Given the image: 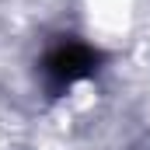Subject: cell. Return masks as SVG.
<instances>
[{"label":"cell","instance_id":"1","mask_svg":"<svg viewBox=\"0 0 150 150\" xmlns=\"http://www.w3.org/2000/svg\"><path fill=\"white\" fill-rule=\"evenodd\" d=\"M91 63H94L91 49H84L77 42H67V45H56L45 56V74H49V80H56V84H70V80L87 74Z\"/></svg>","mask_w":150,"mask_h":150}]
</instances>
